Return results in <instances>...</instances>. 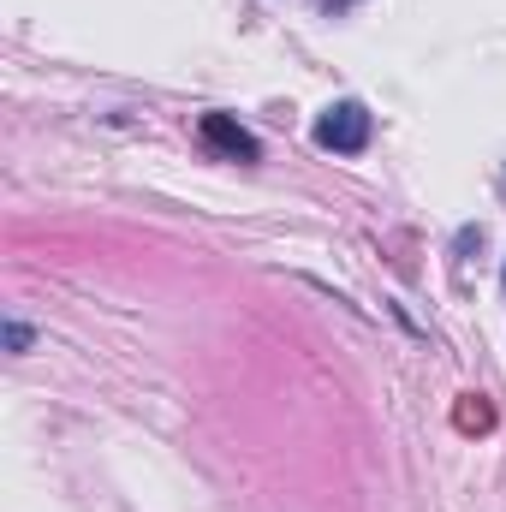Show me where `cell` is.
Listing matches in <instances>:
<instances>
[{
  "label": "cell",
  "instance_id": "6da1fadb",
  "mask_svg": "<svg viewBox=\"0 0 506 512\" xmlns=\"http://www.w3.org/2000/svg\"><path fill=\"white\" fill-rule=\"evenodd\" d=\"M316 143H322V149H340V155H358V149L370 143V114H364L358 102L328 108V114L316 120Z\"/></svg>",
  "mask_w": 506,
  "mask_h": 512
},
{
  "label": "cell",
  "instance_id": "7a4b0ae2",
  "mask_svg": "<svg viewBox=\"0 0 506 512\" xmlns=\"http://www.w3.org/2000/svg\"><path fill=\"white\" fill-rule=\"evenodd\" d=\"M203 137H209L215 149H227L233 161H256V137L245 126H233L227 114H203Z\"/></svg>",
  "mask_w": 506,
  "mask_h": 512
},
{
  "label": "cell",
  "instance_id": "3957f363",
  "mask_svg": "<svg viewBox=\"0 0 506 512\" xmlns=\"http://www.w3.org/2000/svg\"><path fill=\"white\" fill-rule=\"evenodd\" d=\"M489 423H495V411H489V405L471 393V399L459 405V429H489Z\"/></svg>",
  "mask_w": 506,
  "mask_h": 512
}]
</instances>
